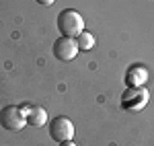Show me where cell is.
Returning a JSON list of instances; mask_svg holds the SVG:
<instances>
[{"instance_id": "6da1fadb", "label": "cell", "mask_w": 154, "mask_h": 146, "mask_svg": "<svg viewBox=\"0 0 154 146\" xmlns=\"http://www.w3.org/2000/svg\"><path fill=\"white\" fill-rule=\"evenodd\" d=\"M58 31H60L62 37H72V39H76V37L84 31L82 17L76 11H72V8L62 11L58 14Z\"/></svg>"}, {"instance_id": "7a4b0ae2", "label": "cell", "mask_w": 154, "mask_h": 146, "mask_svg": "<svg viewBox=\"0 0 154 146\" xmlns=\"http://www.w3.org/2000/svg\"><path fill=\"white\" fill-rule=\"evenodd\" d=\"M0 126L8 132H19L23 130L27 122H25V115L21 107H14V105H6L0 109Z\"/></svg>"}, {"instance_id": "3957f363", "label": "cell", "mask_w": 154, "mask_h": 146, "mask_svg": "<svg viewBox=\"0 0 154 146\" xmlns=\"http://www.w3.org/2000/svg\"><path fill=\"white\" fill-rule=\"evenodd\" d=\"M48 130H49V138L56 140L60 144V142L72 140V136H74V123H72V120H68V117L58 115V117H54V120L48 123Z\"/></svg>"}, {"instance_id": "277c9868", "label": "cell", "mask_w": 154, "mask_h": 146, "mask_svg": "<svg viewBox=\"0 0 154 146\" xmlns=\"http://www.w3.org/2000/svg\"><path fill=\"white\" fill-rule=\"evenodd\" d=\"M148 103V91L142 86H130L123 95H121V107L130 111H140Z\"/></svg>"}, {"instance_id": "5b68a950", "label": "cell", "mask_w": 154, "mask_h": 146, "mask_svg": "<svg viewBox=\"0 0 154 146\" xmlns=\"http://www.w3.org/2000/svg\"><path fill=\"white\" fill-rule=\"evenodd\" d=\"M78 54V45H76V39L72 37H62L60 35L54 43V56L62 62H70L76 58Z\"/></svg>"}, {"instance_id": "8992f818", "label": "cell", "mask_w": 154, "mask_h": 146, "mask_svg": "<svg viewBox=\"0 0 154 146\" xmlns=\"http://www.w3.org/2000/svg\"><path fill=\"white\" fill-rule=\"evenodd\" d=\"M25 115V122L29 123V126H33V128H43L45 123H48V113L43 107H37V105H23L21 107Z\"/></svg>"}, {"instance_id": "52a82bcc", "label": "cell", "mask_w": 154, "mask_h": 146, "mask_svg": "<svg viewBox=\"0 0 154 146\" xmlns=\"http://www.w3.org/2000/svg\"><path fill=\"white\" fill-rule=\"evenodd\" d=\"M146 80H148V70L142 66H131L125 74V85L130 86H142Z\"/></svg>"}, {"instance_id": "ba28073f", "label": "cell", "mask_w": 154, "mask_h": 146, "mask_svg": "<svg viewBox=\"0 0 154 146\" xmlns=\"http://www.w3.org/2000/svg\"><path fill=\"white\" fill-rule=\"evenodd\" d=\"M76 45H78V51H88V49L95 48V35L88 33V31H82L80 35L76 37Z\"/></svg>"}, {"instance_id": "9c48e42d", "label": "cell", "mask_w": 154, "mask_h": 146, "mask_svg": "<svg viewBox=\"0 0 154 146\" xmlns=\"http://www.w3.org/2000/svg\"><path fill=\"white\" fill-rule=\"evenodd\" d=\"M37 4H41V6H49V4H54L56 0H35Z\"/></svg>"}, {"instance_id": "30bf717a", "label": "cell", "mask_w": 154, "mask_h": 146, "mask_svg": "<svg viewBox=\"0 0 154 146\" xmlns=\"http://www.w3.org/2000/svg\"><path fill=\"white\" fill-rule=\"evenodd\" d=\"M58 146H76V144H74V142H72V140H66V142H60Z\"/></svg>"}]
</instances>
